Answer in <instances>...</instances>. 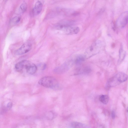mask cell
<instances>
[{"label":"cell","instance_id":"7","mask_svg":"<svg viewBox=\"0 0 128 128\" xmlns=\"http://www.w3.org/2000/svg\"><path fill=\"white\" fill-rule=\"evenodd\" d=\"M114 77L118 84L125 81L128 79L126 74L122 72L118 73Z\"/></svg>","mask_w":128,"mask_h":128},{"label":"cell","instance_id":"12","mask_svg":"<svg viewBox=\"0 0 128 128\" xmlns=\"http://www.w3.org/2000/svg\"><path fill=\"white\" fill-rule=\"evenodd\" d=\"M21 18L19 16H16L12 18L10 20V24L12 25H14L20 21Z\"/></svg>","mask_w":128,"mask_h":128},{"label":"cell","instance_id":"11","mask_svg":"<svg viewBox=\"0 0 128 128\" xmlns=\"http://www.w3.org/2000/svg\"><path fill=\"white\" fill-rule=\"evenodd\" d=\"M99 99L103 103L106 104L108 102L109 97L107 95H102L99 97Z\"/></svg>","mask_w":128,"mask_h":128},{"label":"cell","instance_id":"8","mask_svg":"<svg viewBox=\"0 0 128 128\" xmlns=\"http://www.w3.org/2000/svg\"><path fill=\"white\" fill-rule=\"evenodd\" d=\"M43 8L42 4L40 1L37 2L32 11L33 15H37L39 14L42 11Z\"/></svg>","mask_w":128,"mask_h":128},{"label":"cell","instance_id":"16","mask_svg":"<svg viewBox=\"0 0 128 128\" xmlns=\"http://www.w3.org/2000/svg\"><path fill=\"white\" fill-rule=\"evenodd\" d=\"M12 106H13L12 103L11 102H10L7 105V107L8 108L10 109L12 108Z\"/></svg>","mask_w":128,"mask_h":128},{"label":"cell","instance_id":"6","mask_svg":"<svg viewBox=\"0 0 128 128\" xmlns=\"http://www.w3.org/2000/svg\"><path fill=\"white\" fill-rule=\"evenodd\" d=\"M24 69H25L27 73L33 75L36 73L37 68L35 64L29 61L26 60Z\"/></svg>","mask_w":128,"mask_h":128},{"label":"cell","instance_id":"13","mask_svg":"<svg viewBox=\"0 0 128 128\" xmlns=\"http://www.w3.org/2000/svg\"><path fill=\"white\" fill-rule=\"evenodd\" d=\"M85 58L84 56L80 55L78 56L75 60V63L78 65L80 64L85 60Z\"/></svg>","mask_w":128,"mask_h":128},{"label":"cell","instance_id":"1","mask_svg":"<svg viewBox=\"0 0 128 128\" xmlns=\"http://www.w3.org/2000/svg\"><path fill=\"white\" fill-rule=\"evenodd\" d=\"M103 44L101 41H95L87 50L84 56L85 58H89L96 54L101 50Z\"/></svg>","mask_w":128,"mask_h":128},{"label":"cell","instance_id":"9","mask_svg":"<svg viewBox=\"0 0 128 128\" xmlns=\"http://www.w3.org/2000/svg\"><path fill=\"white\" fill-rule=\"evenodd\" d=\"M26 60L21 61L16 64L15 66L16 70L19 72H22L24 69Z\"/></svg>","mask_w":128,"mask_h":128},{"label":"cell","instance_id":"14","mask_svg":"<svg viewBox=\"0 0 128 128\" xmlns=\"http://www.w3.org/2000/svg\"><path fill=\"white\" fill-rule=\"evenodd\" d=\"M27 6L26 3L24 2L20 6V10L22 13H23L25 12L27 9Z\"/></svg>","mask_w":128,"mask_h":128},{"label":"cell","instance_id":"3","mask_svg":"<svg viewBox=\"0 0 128 128\" xmlns=\"http://www.w3.org/2000/svg\"><path fill=\"white\" fill-rule=\"evenodd\" d=\"M58 30L62 31L65 34L70 35L77 34L80 31V29L78 27L70 26L64 24L60 25Z\"/></svg>","mask_w":128,"mask_h":128},{"label":"cell","instance_id":"15","mask_svg":"<svg viewBox=\"0 0 128 128\" xmlns=\"http://www.w3.org/2000/svg\"><path fill=\"white\" fill-rule=\"evenodd\" d=\"M54 114L52 112H49L47 114V117L49 119L52 120L54 117Z\"/></svg>","mask_w":128,"mask_h":128},{"label":"cell","instance_id":"4","mask_svg":"<svg viewBox=\"0 0 128 128\" xmlns=\"http://www.w3.org/2000/svg\"><path fill=\"white\" fill-rule=\"evenodd\" d=\"M128 12H124L118 18L116 23V26L119 28L125 27L128 22Z\"/></svg>","mask_w":128,"mask_h":128},{"label":"cell","instance_id":"2","mask_svg":"<svg viewBox=\"0 0 128 128\" xmlns=\"http://www.w3.org/2000/svg\"><path fill=\"white\" fill-rule=\"evenodd\" d=\"M38 83L44 87L52 89L57 88L58 86L57 80L52 77H44L39 80Z\"/></svg>","mask_w":128,"mask_h":128},{"label":"cell","instance_id":"17","mask_svg":"<svg viewBox=\"0 0 128 128\" xmlns=\"http://www.w3.org/2000/svg\"><path fill=\"white\" fill-rule=\"evenodd\" d=\"M112 116L113 118L114 119L115 117V114L113 111H112Z\"/></svg>","mask_w":128,"mask_h":128},{"label":"cell","instance_id":"5","mask_svg":"<svg viewBox=\"0 0 128 128\" xmlns=\"http://www.w3.org/2000/svg\"><path fill=\"white\" fill-rule=\"evenodd\" d=\"M32 47V45L30 43H25L16 51L15 54L19 55L25 54L30 51Z\"/></svg>","mask_w":128,"mask_h":128},{"label":"cell","instance_id":"10","mask_svg":"<svg viewBox=\"0 0 128 128\" xmlns=\"http://www.w3.org/2000/svg\"><path fill=\"white\" fill-rule=\"evenodd\" d=\"M71 126L73 128H89L88 126L84 124L76 122H72Z\"/></svg>","mask_w":128,"mask_h":128}]
</instances>
